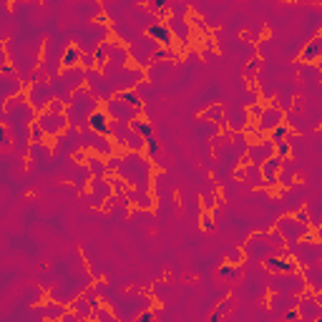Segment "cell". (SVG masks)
Wrapping results in <instances>:
<instances>
[{
	"instance_id": "obj_1",
	"label": "cell",
	"mask_w": 322,
	"mask_h": 322,
	"mask_svg": "<svg viewBox=\"0 0 322 322\" xmlns=\"http://www.w3.org/2000/svg\"><path fill=\"white\" fill-rule=\"evenodd\" d=\"M53 101L55 98H53V91H51L48 81H36L31 86V91H28V104H31L36 111H40V113H46Z\"/></svg>"
},
{
	"instance_id": "obj_2",
	"label": "cell",
	"mask_w": 322,
	"mask_h": 322,
	"mask_svg": "<svg viewBox=\"0 0 322 322\" xmlns=\"http://www.w3.org/2000/svg\"><path fill=\"white\" fill-rule=\"evenodd\" d=\"M38 124H40V128L46 131L48 136H61L63 131H66V126H68V119H66L63 113H51V111H46V113L38 116Z\"/></svg>"
},
{
	"instance_id": "obj_3",
	"label": "cell",
	"mask_w": 322,
	"mask_h": 322,
	"mask_svg": "<svg viewBox=\"0 0 322 322\" xmlns=\"http://www.w3.org/2000/svg\"><path fill=\"white\" fill-rule=\"evenodd\" d=\"M89 126L96 131L98 136H108V131H111V126H113V121H111V116L104 111V108H98V111H93L91 113V119H89Z\"/></svg>"
},
{
	"instance_id": "obj_4",
	"label": "cell",
	"mask_w": 322,
	"mask_h": 322,
	"mask_svg": "<svg viewBox=\"0 0 322 322\" xmlns=\"http://www.w3.org/2000/svg\"><path fill=\"white\" fill-rule=\"evenodd\" d=\"M282 166H285V159L272 156L269 161H265V164H262L259 174L265 177V181H267V184H274V181H280V169H282Z\"/></svg>"
},
{
	"instance_id": "obj_5",
	"label": "cell",
	"mask_w": 322,
	"mask_h": 322,
	"mask_svg": "<svg viewBox=\"0 0 322 322\" xmlns=\"http://www.w3.org/2000/svg\"><path fill=\"white\" fill-rule=\"evenodd\" d=\"M274 156V143L272 141H265V143H252L250 149V161H254V164H265V161H269Z\"/></svg>"
},
{
	"instance_id": "obj_6",
	"label": "cell",
	"mask_w": 322,
	"mask_h": 322,
	"mask_svg": "<svg viewBox=\"0 0 322 322\" xmlns=\"http://www.w3.org/2000/svg\"><path fill=\"white\" fill-rule=\"evenodd\" d=\"M149 36L156 40V43H161V46H174V40H177V38H174V33H171V28L169 25H161V23H154L151 28H149Z\"/></svg>"
},
{
	"instance_id": "obj_7",
	"label": "cell",
	"mask_w": 322,
	"mask_h": 322,
	"mask_svg": "<svg viewBox=\"0 0 322 322\" xmlns=\"http://www.w3.org/2000/svg\"><path fill=\"white\" fill-rule=\"evenodd\" d=\"M277 126H282V113L274 111V108H265V113H262L259 119V131H274Z\"/></svg>"
},
{
	"instance_id": "obj_8",
	"label": "cell",
	"mask_w": 322,
	"mask_h": 322,
	"mask_svg": "<svg viewBox=\"0 0 322 322\" xmlns=\"http://www.w3.org/2000/svg\"><path fill=\"white\" fill-rule=\"evenodd\" d=\"M131 131H134L136 136H141L143 141H151V139H154V128H151V124L146 121V119H141V116L131 121Z\"/></svg>"
},
{
	"instance_id": "obj_9",
	"label": "cell",
	"mask_w": 322,
	"mask_h": 322,
	"mask_svg": "<svg viewBox=\"0 0 322 322\" xmlns=\"http://www.w3.org/2000/svg\"><path fill=\"white\" fill-rule=\"evenodd\" d=\"M78 63H83V55H81V51H78L76 46H71V48L66 51V55H63L61 66H63L66 71H73V68H78Z\"/></svg>"
},
{
	"instance_id": "obj_10",
	"label": "cell",
	"mask_w": 322,
	"mask_h": 322,
	"mask_svg": "<svg viewBox=\"0 0 322 322\" xmlns=\"http://www.w3.org/2000/svg\"><path fill=\"white\" fill-rule=\"evenodd\" d=\"M322 55V40L320 38H315L310 46H307L304 51H302V61H307V63H315L317 58Z\"/></svg>"
},
{
	"instance_id": "obj_11",
	"label": "cell",
	"mask_w": 322,
	"mask_h": 322,
	"mask_svg": "<svg viewBox=\"0 0 322 322\" xmlns=\"http://www.w3.org/2000/svg\"><path fill=\"white\" fill-rule=\"evenodd\" d=\"M86 164H89V169H91V174H93V179H101L106 174V169H108V164H106V159L104 156H91L89 161H86Z\"/></svg>"
},
{
	"instance_id": "obj_12",
	"label": "cell",
	"mask_w": 322,
	"mask_h": 322,
	"mask_svg": "<svg viewBox=\"0 0 322 322\" xmlns=\"http://www.w3.org/2000/svg\"><path fill=\"white\" fill-rule=\"evenodd\" d=\"M267 267L269 269H282V272H295L297 269L295 262H287V259H267Z\"/></svg>"
},
{
	"instance_id": "obj_13",
	"label": "cell",
	"mask_w": 322,
	"mask_h": 322,
	"mask_svg": "<svg viewBox=\"0 0 322 322\" xmlns=\"http://www.w3.org/2000/svg\"><path fill=\"white\" fill-rule=\"evenodd\" d=\"M116 98L124 101V104H128V106H134V108L141 106V98H139L136 91H119V96H116Z\"/></svg>"
},
{
	"instance_id": "obj_14",
	"label": "cell",
	"mask_w": 322,
	"mask_h": 322,
	"mask_svg": "<svg viewBox=\"0 0 322 322\" xmlns=\"http://www.w3.org/2000/svg\"><path fill=\"white\" fill-rule=\"evenodd\" d=\"M46 136H48V134H46V131L40 128V124L36 121V124L31 126V143H46Z\"/></svg>"
},
{
	"instance_id": "obj_15",
	"label": "cell",
	"mask_w": 322,
	"mask_h": 322,
	"mask_svg": "<svg viewBox=\"0 0 322 322\" xmlns=\"http://www.w3.org/2000/svg\"><path fill=\"white\" fill-rule=\"evenodd\" d=\"M287 136H289V128L282 124V126H277L274 131H272V143H280V141H287Z\"/></svg>"
},
{
	"instance_id": "obj_16",
	"label": "cell",
	"mask_w": 322,
	"mask_h": 322,
	"mask_svg": "<svg viewBox=\"0 0 322 322\" xmlns=\"http://www.w3.org/2000/svg\"><path fill=\"white\" fill-rule=\"evenodd\" d=\"M274 151L280 154V159H287V156H289V141H280V143H274Z\"/></svg>"
},
{
	"instance_id": "obj_17",
	"label": "cell",
	"mask_w": 322,
	"mask_h": 322,
	"mask_svg": "<svg viewBox=\"0 0 322 322\" xmlns=\"http://www.w3.org/2000/svg\"><path fill=\"white\" fill-rule=\"evenodd\" d=\"M204 119H219V121H222V119H224V111L216 106V108H212V111H207V113H204Z\"/></svg>"
},
{
	"instance_id": "obj_18",
	"label": "cell",
	"mask_w": 322,
	"mask_h": 322,
	"mask_svg": "<svg viewBox=\"0 0 322 322\" xmlns=\"http://www.w3.org/2000/svg\"><path fill=\"white\" fill-rule=\"evenodd\" d=\"M48 111H51V113H63V111H66V104H63V101H58V98H55L53 104H51V108H48Z\"/></svg>"
},
{
	"instance_id": "obj_19",
	"label": "cell",
	"mask_w": 322,
	"mask_h": 322,
	"mask_svg": "<svg viewBox=\"0 0 322 322\" xmlns=\"http://www.w3.org/2000/svg\"><path fill=\"white\" fill-rule=\"evenodd\" d=\"M83 66H86V68H93V66H96V58H93V55H83Z\"/></svg>"
},
{
	"instance_id": "obj_20",
	"label": "cell",
	"mask_w": 322,
	"mask_h": 322,
	"mask_svg": "<svg viewBox=\"0 0 322 322\" xmlns=\"http://www.w3.org/2000/svg\"><path fill=\"white\" fill-rule=\"evenodd\" d=\"M295 219H297L300 224H307V222H310V216H307V212H297V216H295Z\"/></svg>"
},
{
	"instance_id": "obj_21",
	"label": "cell",
	"mask_w": 322,
	"mask_h": 322,
	"mask_svg": "<svg viewBox=\"0 0 322 322\" xmlns=\"http://www.w3.org/2000/svg\"><path fill=\"white\" fill-rule=\"evenodd\" d=\"M63 322H81V317H78V315H66Z\"/></svg>"
},
{
	"instance_id": "obj_22",
	"label": "cell",
	"mask_w": 322,
	"mask_h": 322,
	"mask_svg": "<svg viewBox=\"0 0 322 322\" xmlns=\"http://www.w3.org/2000/svg\"><path fill=\"white\" fill-rule=\"evenodd\" d=\"M201 224H204V229H212V219H209V216H204V219H201Z\"/></svg>"
},
{
	"instance_id": "obj_23",
	"label": "cell",
	"mask_w": 322,
	"mask_h": 322,
	"mask_svg": "<svg viewBox=\"0 0 322 322\" xmlns=\"http://www.w3.org/2000/svg\"><path fill=\"white\" fill-rule=\"evenodd\" d=\"M139 322H151V315H141V317H139Z\"/></svg>"
},
{
	"instance_id": "obj_24",
	"label": "cell",
	"mask_w": 322,
	"mask_h": 322,
	"mask_svg": "<svg viewBox=\"0 0 322 322\" xmlns=\"http://www.w3.org/2000/svg\"><path fill=\"white\" fill-rule=\"evenodd\" d=\"M317 38H320V40H322V33H320V36H317Z\"/></svg>"
}]
</instances>
